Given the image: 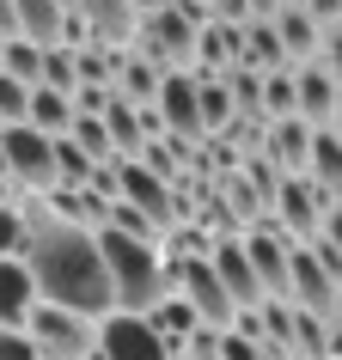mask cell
Masks as SVG:
<instances>
[{
  "label": "cell",
  "instance_id": "20",
  "mask_svg": "<svg viewBox=\"0 0 342 360\" xmlns=\"http://www.w3.org/2000/svg\"><path fill=\"white\" fill-rule=\"evenodd\" d=\"M275 116H293V68L263 74V122H275Z\"/></svg>",
  "mask_w": 342,
  "mask_h": 360
},
{
  "label": "cell",
  "instance_id": "15",
  "mask_svg": "<svg viewBox=\"0 0 342 360\" xmlns=\"http://www.w3.org/2000/svg\"><path fill=\"white\" fill-rule=\"evenodd\" d=\"M31 305H37V287H31L25 263H19V257H0V323H6V330L25 323Z\"/></svg>",
  "mask_w": 342,
  "mask_h": 360
},
{
  "label": "cell",
  "instance_id": "28",
  "mask_svg": "<svg viewBox=\"0 0 342 360\" xmlns=\"http://www.w3.org/2000/svg\"><path fill=\"white\" fill-rule=\"evenodd\" d=\"M281 6H305V0H281Z\"/></svg>",
  "mask_w": 342,
  "mask_h": 360
},
{
  "label": "cell",
  "instance_id": "4",
  "mask_svg": "<svg viewBox=\"0 0 342 360\" xmlns=\"http://www.w3.org/2000/svg\"><path fill=\"white\" fill-rule=\"evenodd\" d=\"M25 336L37 360H98V318L68 311V305H31L25 311Z\"/></svg>",
  "mask_w": 342,
  "mask_h": 360
},
{
  "label": "cell",
  "instance_id": "11",
  "mask_svg": "<svg viewBox=\"0 0 342 360\" xmlns=\"http://www.w3.org/2000/svg\"><path fill=\"white\" fill-rule=\"evenodd\" d=\"M336 104H342L336 79L324 74L318 61H300V68H293V116H300L305 129H330Z\"/></svg>",
  "mask_w": 342,
  "mask_h": 360
},
{
  "label": "cell",
  "instance_id": "23",
  "mask_svg": "<svg viewBox=\"0 0 342 360\" xmlns=\"http://www.w3.org/2000/svg\"><path fill=\"white\" fill-rule=\"evenodd\" d=\"M318 68L336 79V92H342V25H330V31H324V43H318Z\"/></svg>",
  "mask_w": 342,
  "mask_h": 360
},
{
  "label": "cell",
  "instance_id": "8",
  "mask_svg": "<svg viewBox=\"0 0 342 360\" xmlns=\"http://www.w3.org/2000/svg\"><path fill=\"white\" fill-rule=\"evenodd\" d=\"M98 360H177L165 336L134 311H104L98 318Z\"/></svg>",
  "mask_w": 342,
  "mask_h": 360
},
{
  "label": "cell",
  "instance_id": "9",
  "mask_svg": "<svg viewBox=\"0 0 342 360\" xmlns=\"http://www.w3.org/2000/svg\"><path fill=\"white\" fill-rule=\"evenodd\" d=\"M147 110L159 116V129H165L171 141H184V147H202V116H196V74H190V68H171V74H159V92H153Z\"/></svg>",
  "mask_w": 342,
  "mask_h": 360
},
{
  "label": "cell",
  "instance_id": "18",
  "mask_svg": "<svg viewBox=\"0 0 342 360\" xmlns=\"http://www.w3.org/2000/svg\"><path fill=\"white\" fill-rule=\"evenodd\" d=\"M0 74H13V79H25V86H37L43 49H37V43H25V37H6V43H0Z\"/></svg>",
  "mask_w": 342,
  "mask_h": 360
},
{
  "label": "cell",
  "instance_id": "19",
  "mask_svg": "<svg viewBox=\"0 0 342 360\" xmlns=\"http://www.w3.org/2000/svg\"><path fill=\"white\" fill-rule=\"evenodd\" d=\"M37 86H56V92H80L74 49H68V43H49V49H43V74H37Z\"/></svg>",
  "mask_w": 342,
  "mask_h": 360
},
{
  "label": "cell",
  "instance_id": "10",
  "mask_svg": "<svg viewBox=\"0 0 342 360\" xmlns=\"http://www.w3.org/2000/svg\"><path fill=\"white\" fill-rule=\"evenodd\" d=\"M208 263H214V275H220V287H227V300L239 305V311L263 305V281H257V269H251L245 245H239V232L214 238V245H208Z\"/></svg>",
  "mask_w": 342,
  "mask_h": 360
},
{
  "label": "cell",
  "instance_id": "6",
  "mask_svg": "<svg viewBox=\"0 0 342 360\" xmlns=\"http://www.w3.org/2000/svg\"><path fill=\"white\" fill-rule=\"evenodd\" d=\"M116 202H129L134 214H147L153 226H159V238H165V226H177L184 220V208H177V184L171 177H159L153 165H141V159H116Z\"/></svg>",
  "mask_w": 342,
  "mask_h": 360
},
{
  "label": "cell",
  "instance_id": "21",
  "mask_svg": "<svg viewBox=\"0 0 342 360\" xmlns=\"http://www.w3.org/2000/svg\"><path fill=\"white\" fill-rule=\"evenodd\" d=\"M25 238H31V220H25V202H6L0 208V257H19Z\"/></svg>",
  "mask_w": 342,
  "mask_h": 360
},
{
  "label": "cell",
  "instance_id": "2",
  "mask_svg": "<svg viewBox=\"0 0 342 360\" xmlns=\"http://www.w3.org/2000/svg\"><path fill=\"white\" fill-rule=\"evenodd\" d=\"M98 257H104V281H110V311H153L171 293V263L159 238H129V232L98 226Z\"/></svg>",
  "mask_w": 342,
  "mask_h": 360
},
{
  "label": "cell",
  "instance_id": "13",
  "mask_svg": "<svg viewBox=\"0 0 342 360\" xmlns=\"http://www.w3.org/2000/svg\"><path fill=\"white\" fill-rule=\"evenodd\" d=\"M61 31H68V6L61 0H13V37L49 49V43H61Z\"/></svg>",
  "mask_w": 342,
  "mask_h": 360
},
{
  "label": "cell",
  "instance_id": "17",
  "mask_svg": "<svg viewBox=\"0 0 342 360\" xmlns=\"http://www.w3.org/2000/svg\"><path fill=\"white\" fill-rule=\"evenodd\" d=\"M25 122H31V129H43L49 141H56V134H68V122H74V92L31 86V110H25Z\"/></svg>",
  "mask_w": 342,
  "mask_h": 360
},
{
  "label": "cell",
  "instance_id": "27",
  "mask_svg": "<svg viewBox=\"0 0 342 360\" xmlns=\"http://www.w3.org/2000/svg\"><path fill=\"white\" fill-rule=\"evenodd\" d=\"M129 6H134V19H141V13H153V6H159V0H129Z\"/></svg>",
  "mask_w": 342,
  "mask_h": 360
},
{
  "label": "cell",
  "instance_id": "29",
  "mask_svg": "<svg viewBox=\"0 0 342 360\" xmlns=\"http://www.w3.org/2000/svg\"><path fill=\"white\" fill-rule=\"evenodd\" d=\"M0 43H6V31H0Z\"/></svg>",
  "mask_w": 342,
  "mask_h": 360
},
{
  "label": "cell",
  "instance_id": "5",
  "mask_svg": "<svg viewBox=\"0 0 342 360\" xmlns=\"http://www.w3.org/2000/svg\"><path fill=\"white\" fill-rule=\"evenodd\" d=\"M0 165L6 177L19 184V195H43L56 190V141L31 122H13V129H0Z\"/></svg>",
  "mask_w": 342,
  "mask_h": 360
},
{
  "label": "cell",
  "instance_id": "14",
  "mask_svg": "<svg viewBox=\"0 0 342 360\" xmlns=\"http://www.w3.org/2000/svg\"><path fill=\"white\" fill-rule=\"evenodd\" d=\"M324 195H330V208H342V141L330 129H312V147H305V171Z\"/></svg>",
  "mask_w": 342,
  "mask_h": 360
},
{
  "label": "cell",
  "instance_id": "1",
  "mask_svg": "<svg viewBox=\"0 0 342 360\" xmlns=\"http://www.w3.org/2000/svg\"><path fill=\"white\" fill-rule=\"evenodd\" d=\"M19 202H25V220H31V238H25L19 263L31 275V287H37V300L104 318L110 311V281H104L98 232L80 226V220H56L43 208V195H19Z\"/></svg>",
  "mask_w": 342,
  "mask_h": 360
},
{
  "label": "cell",
  "instance_id": "25",
  "mask_svg": "<svg viewBox=\"0 0 342 360\" xmlns=\"http://www.w3.org/2000/svg\"><path fill=\"white\" fill-rule=\"evenodd\" d=\"M239 6H245L251 19H269V13H275V6H281V0H239Z\"/></svg>",
  "mask_w": 342,
  "mask_h": 360
},
{
  "label": "cell",
  "instance_id": "24",
  "mask_svg": "<svg viewBox=\"0 0 342 360\" xmlns=\"http://www.w3.org/2000/svg\"><path fill=\"white\" fill-rule=\"evenodd\" d=\"M0 360H37V348H31V336H25V323H0Z\"/></svg>",
  "mask_w": 342,
  "mask_h": 360
},
{
  "label": "cell",
  "instance_id": "22",
  "mask_svg": "<svg viewBox=\"0 0 342 360\" xmlns=\"http://www.w3.org/2000/svg\"><path fill=\"white\" fill-rule=\"evenodd\" d=\"M25 110H31V86L13 74H0V129H13V122H25Z\"/></svg>",
  "mask_w": 342,
  "mask_h": 360
},
{
  "label": "cell",
  "instance_id": "7",
  "mask_svg": "<svg viewBox=\"0 0 342 360\" xmlns=\"http://www.w3.org/2000/svg\"><path fill=\"white\" fill-rule=\"evenodd\" d=\"M165 263H171V257H165ZM171 293L196 311L202 330H227V323L239 318V305L227 300V287H220V275H214L208 257H184V263H171Z\"/></svg>",
  "mask_w": 342,
  "mask_h": 360
},
{
  "label": "cell",
  "instance_id": "12",
  "mask_svg": "<svg viewBox=\"0 0 342 360\" xmlns=\"http://www.w3.org/2000/svg\"><path fill=\"white\" fill-rule=\"evenodd\" d=\"M269 25H275V37H281V56H287V68H300V61H318L324 25L312 19L305 6H275V13H269Z\"/></svg>",
  "mask_w": 342,
  "mask_h": 360
},
{
  "label": "cell",
  "instance_id": "16",
  "mask_svg": "<svg viewBox=\"0 0 342 360\" xmlns=\"http://www.w3.org/2000/svg\"><path fill=\"white\" fill-rule=\"evenodd\" d=\"M141 318H147L153 330L165 336V348H171V354H184V348H190V336L202 330V323H196V311H190L184 300H177V293H165V300L153 305V311H141Z\"/></svg>",
  "mask_w": 342,
  "mask_h": 360
},
{
  "label": "cell",
  "instance_id": "26",
  "mask_svg": "<svg viewBox=\"0 0 342 360\" xmlns=\"http://www.w3.org/2000/svg\"><path fill=\"white\" fill-rule=\"evenodd\" d=\"M6 202H19V184H13V177H0V208H6Z\"/></svg>",
  "mask_w": 342,
  "mask_h": 360
},
{
  "label": "cell",
  "instance_id": "3",
  "mask_svg": "<svg viewBox=\"0 0 342 360\" xmlns=\"http://www.w3.org/2000/svg\"><path fill=\"white\" fill-rule=\"evenodd\" d=\"M202 19H208V6H202V0H159L153 13H141V19H134L129 49H134V56H147L159 74L190 68V61H196V31H202Z\"/></svg>",
  "mask_w": 342,
  "mask_h": 360
}]
</instances>
